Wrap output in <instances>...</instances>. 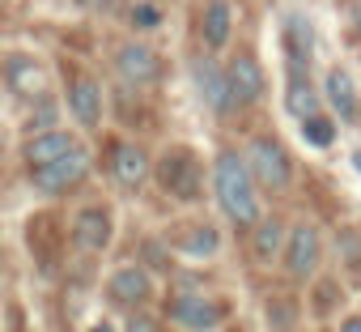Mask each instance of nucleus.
<instances>
[{
  "label": "nucleus",
  "mask_w": 361,
  "mask_h": 332,
  "mask_svg": "<svg viewBox=\"0 0 361 332\" xmlns=\"http://www.w3.org/2000/svg\"><path fill=\"white\" fill-rule=\"evenodd\" d=\"M209 179H213V196L226 213L230 226L251 230L264 218V201H259V184L247 171V158L238 149H217L213 166H209Z\"/></svg>",
  "instance_id": "f257e3e1"
},
{
  "label": "nucleus",
  "mask_w": 361,
  "mask_h": 332,
  "mask_svg": "<svg viewBox=\"0 0 361 332\" xmlns=\"http://www.w3.org/2000/svg\"><path fill=\"white\" fill-rule=\"evenodd\" d=\"M153 184L170 196V201H200L204 196V162L196 149L188 145H170L161 153V162L153 166Z\"/></svg>",
  "instance_id": "f03ea898"
},
{
  "label": "nucleus",
  "mask_w": 361,
  "mask_h": 332,
  "mask_svg": "<svg viewBox=\"0 0 361 332\" xmlns=\"http://www.w3.org/2000/svg\"><path fill=\"white\" fill-rule=\"evenodd\" d=\"M243 158H247V171L255 175V184L264 192L281 196V192L293 188V158H289V149L276 136H251Z\"/></svg>",
  "instance_id": "7ed1b4c3"
},
{
  "label": "nucleus",
  "mask_w": 361,
  "mask_h": 332,
  "mask_svg": "<svg viewBox=\"0 0 361 332\" xmlns=\"http://www.w3.org/2000/svg\"><path fill=\"white\" fill-rule=\"evenodd\" d=\"M166 319H170L174 328H183V332H221L226 319H230V307H226L221 298L183 290V294H170Z\"/></svg>",
  "instance_id": "20e7f679"
},
{
  "label": "nucleus",
  "mask_w": 361,
  "mask_h": 332,
  "mask_svg": "<svg viewBox=\"0 0 361 332\" xmlns=\"http://www.w3.org/2000/svg\"><path fill=\"white\" fill-rule=\"evenodd\" d=\"M281 260H285V277H289V281H314L319 260H323V235H319V226L298 222V226L289 230V239H285Z\"/></svg>",
  "instance_id": "39448f33"
},
{
  "label": "nucleus",
  "mask_w": 361,
  "mask_h": 332,
  "mask_svg": "<svg viewBox=\"0 0 361 332\" xmlns=\"http://www.w3.org/2000/svg\"><path fill=\"white\" fill-rule=\"evenodd\" d=\"M111 69H115V77L123 81V85H132V90H149V85H157L161 81V56L149 47V43H140V39H128L119 52H115V60H111Z\"/></svg>",
  "instance_id": "423d86ee"
},
{
  "label": "nucleus",
  "mask_w": 361,
  "mask_h": 332,
  "mask_svg": "<svg viewBox=\"0 0 361 332\" xmlns=\"http://www.w3.org/2000/svg\"><path fill=\"white\" fill-rule=\"evenodd\" d=\"M106 171H111L115 188L140 192V188L153 179V162H149L145 145H136V141H115V149H111V158H106Z\"/></svg>",
  "instance_id": "0eeeda50"
},
{
  "label": "nucleus",
  "mask_w": 361,
  "mask_h": 332,
  "mask_svg": "<svg viewBox=\"0 0 361 332\" xmlns=\"http://www.w3.org/2000/svg\"><path fill=\"white\" fill-rule=\"evenodd\" d=\"M30 179H35V188H39L43 196H64V192H73V188H81V184L90 179V153L77 145L68 158L43 166V171H30Z\"/></svg>",
  "instance_id": "6e6552de"
},
{
  "label": "nucleus",
  "mask_w": 361,
  "mask_h": 332,
  "mask_svg": "<svg viewBox=\"0 0 361 332\" xmlns=\"http://www.w3.org/2000/svg\"><path fill=\"white\" fill-rule=\"evenodd\" d=\"M226 81H230V98H234V107H251V102H259L264 90H268V77H264L259 56L247 52V47L230 56V64H226Z\"/></svg>",
  "instance_id": "1a4fd4ad"
},
{
  "label": "nucleus",
  "mask_w": 361,
  "mask_h": 332,
  "mask_svg": "<svg viewBox=\"0 0 361 332\" xmlns=\"http://www.w3.org/2000/svg\"><path fill=\"white\" fill-rule=\"evenodd\" d=\"M192 85H196V94H200V102L217 115V119H226L230 111H234V98H230V81H226V69L204 52V56H196L192 60Z\"/></svg>",
  "instance_id": "9d476101"
},
{
  "label": "nucleus",
  "mask_w": 361,
  "mask_h": 332,
  "mask_svg": "<svg viewBox=\"0 0 361 332\" xmlns=\"http://www.w3.org/2000/svg\"><path fill=\"white\" fill-rule=\"evenodd\" d=\"M64 111L73 115V124L81 132H94L102 128V115H106V98H102V85L94 77H73L68 90H64Z\"/></svg>",
  "instance_id": "9b49d317"
},
{
  "label": "nucleus",
  "mask_w": 361,
  "mask_h": 332,
  "mask_svg": "<svg viewBox=\"0 0 361 332\" xmlns=\"http://www.w3.org/2000/svg\"><path fill=\"white\" fill-rule=\"evenodd\" d=\"M68 235H73V247L77 251H90V256L94 251H106L111 247V235H115V218H111L106 205H81L73 213Z\"/></svg>",
  "instance_id": "f8f14e48"
},
{
  "label": "nucleus",
  "mask_w": 361,
  "mask_h": 332,
  "mask_svg": "<svg viewBox=\"0 0 361 332\" xmlns=\"http://www.w3.org/2000/svg\"><path fill=\"white\" fill-rule=\"evenodd\" d=\"M319 98H323V107H331V119H340V124H353V119H357L361 94H357V81H353V73H348V69L331 64V69L323 73Z\"/></svg>",
  "instance_id": "ddd939ff"
},
{
  "label": "nucleus",
  "mask_w": 361,
  "mask_h": 332,
  "mask_svg": "<svg viewBox=\"0 0 361 332\" xmlns=\"http://www.w3.org/2000/svg\"><path fill=\"white\" fill-rule=\"evenodd\" d=\"M106 298L119 302V307H128V311L145 307V302L153 298V277H149V268H140V264H119V268L106 277Z\"/></svg>",
  "instance_id": "4468645a"
},
{
  "label": "nucleus",
  "mask_w": 361,
  "mask_h": 332,
  "mask_svg": "<svg viewBox=\"0 0 361 332\" xmlns=\"http://www.w3.org/2000/svg\"><path fill=\"white\" fill-rule=\"evenodd\" d=\"M73 149H77V136H73V132H64V128H47V132H30V141L22 145V158H26L30 171H43V166L68 158Z\"/></svg>",
  "instance_id": "2eb2a0df"
},
{
  "label": "nucleus",
  "mask_w": 361,
  "mask_h": 332,
  "mask_svg": "<svg viewBox=\"0 0 361 332\" xmlns=\"http://www.w3.org/2000/svg\"><path fill=\"white\" fill-rule=\"evenodd\" d=\"M314 60V26L302 13L285 18V73H310Z\"/></svg>",
  "instance_id": "dca6fc26"
},
{
  "label": "nucleus",
  "mask_w": 361,
  "mask_h": 332,
  "mask_svg": "<svg viewBox=\"0 0 361 332\" xmlns=\"http://www.w3.org/2000/svg\"><path fill=\"white\" fill-rule=\"evenodd\" d=\"M174 251L188 256V260H213L221 251V230L213 222H192L174 235Z\"/></svg>",
  "instance_id": "f3484780"
},
{
  "label": "nucleus",
  "mask_w": 361,
  "mask_h": 332,
  "mask_svg": "<svg viewBox=\"0 0 361 332\" xmlns=\"http://www.w3.org/2000/svg\"><path fill=\"white\" fill-rule=\"evenodd\" d=\"M285 111L298 124L323 111V98H319V85L310 81V73H285Z\"/></svg>",
  "instance_id": "a211bd4d"
},
{
  "label": "nucleus",
  "mask_w": 361,
  "mask_h": 332,
  "mask_svg": "<svg viewBox=\"0 0 361 332\" xmlns=\"http://www.w3.org/2000/svg\"><path fill=\"white\" fill-rule=\"evenodd\" d=\"M200 35H204L209 56H217V52L234 39V9H230V0H209V5H204Z\"/></svg>",
  "instance_id": "6ab92c4d"
},
{
  "label": "nucleus",
  "mask_w": 361,
  "mask_h": 332,
  "mask_svg": "<svg viewBox=\"0 0 361 332\" xmlns=\"http://www.w3.org/2000/svg\"><path fill=\"white\" fill-rule=\"evenodd\" d=\"M255 235H251V256L259 260V264H272L281 251H285V239H289V230H285V222L281 218H259L255 226H251Z\"/></svg>",
  "instance_id": "aec40b11"
},
{
  "label": "nucleus",
  "mask_w": 361,
  "mask_h": 332,
  "mask_svg": "<svg viewBox=\"0 0 361 332\" xmlns=\"http://www.w3.org/2000/svg\"><path fill=\"white\" fill-rule=\"evenodd\" d=\"M298 132H302V141H306L310 149H327V145L336 141V119L319 111V115H310V119H302V124H298Z\"/></svg>",
  "instance_id": "412c9836"
},
{
  "label": "nucleus",
  "mask_w": 361,
  "mask_h": 332,
  "mask_svg": "<svg viewBox=\"0 0 361 332\" xmlns=\"http://www.w3.org/2000/svg\"><path fill=\"white\" fill-rule=\"evenodd\" d=\"M340 281L336 277H314V290H310V311L314 315H331L336 311V302H340Z\"/></svg>",
  "instance_id": "4be33fe9"
},
{
  "label": "nucleus",
  "mask_w": 361,
  "mask_h": 332,
  "mask_svg": "<svg viewBox=\"0 0 361 332\" xmlns=\"http://www.w3.org/2000/svg\"><path fill=\"white\" fill-rule=\"evenodd\" d=\"M123 332H161V319H157V315H149L145 307H136V311H128Z\"/></svg>",
  "instance_id": "5701e85b"
},
{
  "label": "nucleus",
  "mask_w": 361,
  "mask_h": 332,
  "mask_svg": "<svg viewBox=\"0 0 361 332\" xmlns=\"http://www.w3.org/2000/svg\"><path fill=\"white\" fill-rule=\"evenodd\" d=\"M157 22H161V13H157L153 5H140V9H132V26H145V30H149V26H157Z\"/></svg>",
  "instance_id": "b1692460"
},
{
  "label": "nucleus",
  "mask_w": 361,
  "mask_h": 332,
  "mask_svg": "<svg viewBox=\"0 0 361 332\" xmlns=\"http://www.w3.org/2000/svg\"><path fill=\"white\" fill-rule=\"evenodd\" d=\"M81 9H90V13H111L115 9V0H77Z\"/></svg>",
  "instance_id": "393cba45"
},
{
  "label": "nucleus",
  "mask_w": 361,
  "mask_h": 332,
  "mask_svg": "<svg viewBox=\"0 0 361 332\" xmlns=\"http://www.w3.org/2000/svg\"><path fill=\"white\" fill-rule=\"evenodd\" d=\"M336 332H361V315H344Z\"/></svg>",
  "instance_id": "a878e982"
},
{
  "label": "nucleus",
  "mask_w": 361,
  "mask_h": 332,
  "mask_svg": "<svg viewBox=\"0 0 361 332\" xmlns=\"http://www.w3.org/2000/svg\"><path fill=\"white\" fill-rule=\"evenodd\" d=\"M85 332H119V328H115V324H111V319H98V324H90V328H85Z\"/></svg>",
  "instance_id": "bb28decb"
},
{
  "label": "nucleus",
  "mask_w": 361,
  "mask_h": 332,
  "mask_svg": "<svg viewBox=\"0 0 361 332\" xmlns=\"http://www.w3.org/2000/svg\"><path fill=\"white\" fill-rule=\"evenodd\" d=\"M353 26H357V35H361V5L353 9Z\"/></svg>",
  "instance_id": "cd10ccee"
},
{
  "label": "nucleus",
  "mask_w": 361,
  "mask_h": 332,
  "mask_svg": "<svg viewBox=\"0 0 361 332\" xmlns=\"http://www.w3.org/2000/svg\"><path fill=\"white\" fill-rule=\"evenodd\" d=\"M353 171H357V175H361V149H357V153H353Z\"/></svg>",
  "instance_id": "c85d7f7f"
},
{
  "label": "nucleus",
  "mask_w": 361,
  "mask_h": 332,
  "mask_svg": "<svg viewBox=\"0 0 361 332\" xmlns=\"http://www.w3.org/2000/svg\"><path fill=\"white\" fill-rule=\"evenodd\" d=\"M357 119H361V107H357Z\"/></svg>",
  "instance_id": "c756f323"
},
{
  "label": "nucleus",
  "mask_w": 361,
  "mask_h": 332,
  "mask_svg": "<svg viewBox=\"0 0 361 332\" xmlns=\"http://www.w3.org/2000/svg\"><path fill=\"white\" fill-rule=\"evenodd\" d=\"M0 149H5V141H0Z\"/></svg>",
  "instance_id": "7c9ffc66"
},
{
  "label": "nucleus",
  "mask_w": 361,
  "mask_h": 332,
  "mask_svg": "<svg viewBox=\"0 0 361 332\" xmlns=\"http://www.w3.org/2000/svg\"><path fill=\"white\" fill-rule=\"evenodd\" d=\"M357 243H361V239H357Z\"/></svg>",
  "instance_id": "2f4dec72"
}]
</instances>
